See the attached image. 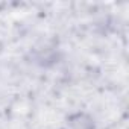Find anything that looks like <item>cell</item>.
Masks as SVG:
<instances>
[{
	"label": "cell",
	"mask_w": 129,
	"mask_h": 129,
	"mask_svg": "<svg viewBox=\"0 0 129 129\" xmlns=\"http://www.w3.org/2000/svg\"><path fill=\"white\" fill-rule=\"evenodd\" d=\"M69 126L70 129H93V121L84 114H78L70 120Z\"/></svg>",
	"instance_id": "6da1fadb"
}]
</instances>
